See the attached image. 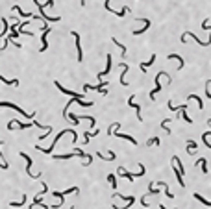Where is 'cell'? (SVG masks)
Instances as JSON below:
<instances>
[{
	"label": "cell",
	"instance_id": "1",
	"mask_svg": "<svg viewBox=\"0 0 211 209\" xmlns=\"http://www.w3.org/2000/svg\"><path fill=\"white\" fill-rule=\"evenodd\" d=\"M65 133H70V135H72V141H76V139H78V135H76V131H74V130H63V131H59V133L56 135V139H54V143H52V146H50V148H41V146H35V148H37L39 152H44V154H52L54 146L58 145V141H59V139L63 137Z\"/></svg>",
	"mask_w": 211,
	"mask_h": 209
},
{
	"label": "cell",
	"instance_id": "2",
	"mask_svg": "<svg viewBox=\"0 0 211 209\" xmlns=\"http://www.w3.org/2000/svg\"><path fill=\"white\" fill-rule=\"evenodd\" d=\"M0 107H11V109H15L17 113H21L22 117H26V119H33V117H35V113H30V115H28L24 109H21L17 104H11V102H0Z\"/></svg>",
	"mask_w": 211,
	"mask_h": 209
},
{
	"label": "cell",
	"instance_id": "3",
	"mask_svg": "<svg viewBox=\"0 0 211 209\" xmlns=\"http://www.w3.org/2000/svg\"><path fill=\"white\" fill-rule=\"evenodd\" d=\"M21 157H24V159H26V172H28V176H30V178H33V180L41 178V172H39V174H33V172L30 170V168H32V157H30L28 154H24V152H21Z\"/></svg>",
	"mask_w": 211,
	"mask_h": 209
},
{
	"label": "cell",
	"instance_id": "4",
	"mask_svg": "<svg viewBox=\"0 0 211 209\" xmlns=\"http://www.w3.org/2000/svg\"><path fill=\"white\" fill-rule=\"evenodd\" d=\"M33 4L39 8V11H41V17L44 19V21H48V22H58V21H61V17H59V15H58V17H48V15L44 13V8H43V4L39 2V0H33Z\"/></svg>",
	"mask_w": 211,
	"mask_h": 209
},
{
	"label": "cell",
	"instance_id": "5",
	"mask_svg": "<svg viewBox=\"0 0 211 209\" xmlns=\"http://www.w3.org/2000/svg\"><path fill=\"white\" fill-rule=\"evenodd\" d=\"M167 76H169L167 72H159V74L156 76V80H154V82H156V89H154V91H150V98H152V100L156 98V94H157V93H159V89H161V84H159V80H161V78H167Z\"/></svg>",
	"mask_w": 211,
	"mask_h": 209
},
{
	"label": "cell",
	"instance_id": "6",
	"mask_svg": "<svg viewBox=\"0 0 211 209\" xmlns=\"http://www.w3.org/2000/svg\"><path fill=\"white\" fill-rule=\"evenodd\" d=\"M54 84H56V87H58V89H59L63 94H69V96H72V98H76V100H82V98H84V94H78V93H74V91H69V89H65L63 85L58 82V80H56Z\"/></svg>",
	"mask_w": 211,
	"mask_h": 209
},
{
	"label": "cell",
	"instance_id": "7",
	"mask_svg": "<svg viewBox=\"0 0 211 209\" xmlns=\"http://www.w3.org/2000/svg\"><path fill=\"white\" fill-rule=\"evenodd\" d=\"M106 85H107V82H100L98 85H89V84H85V85H84V91H98V93L106 94V93H107V91L104 89Z\"/></svg>",
	"mask_w": 211,
	"mask_h": 209
},
{
	"label": "cell",
	"instance_id": "8",
	"mask_svg": "<svg viewBox=\"0 0 211 209\" xmlns=\"http://www.w3.org/2000/svg\"><path fill=\"white\" fill-rule=\"evenodd\" d=\"M70 35H74V39H76V50H78V61H82V59H84V52H82V44H80V33L72 32Z\"/></svg>",
	"mask_w": 211,
	"mask_h": 209
},
{
	"label": "cell",
	"instance_id": "9",
	"mask_svg": "<svg viewBox=\"0 0 211 209\" xmlns=\"http://www.w3.org/2000/svg\"><path fill=\"white\" fill-rule=\"evenodd\" d=\"M48 33H50V28H48V26H44V28H43V35H41L43 44H41V50H39V52H44V50L48 48V43H46V35H48Z\"/></svg>",
	"mask_w": 211,
	"mask_h": 209
},
{
	"label": "cell",
	"instance_id": "10",
	"mask_svg": "<svg viewBox=\"0 0 211 209\" xmlns=\"http://www.w3.org/2000/svg\"><path fill=\"white\" fill-rule=\"evenodd\" d=\"M128 105H131V107H133V109L137 111V119H139V122H141V120H143V117H141V105L133 102V94L130 96V100H128Z\"/></svg>",
	"mask_w": 211,
	"mask_h": 209
},
{
	"label": "cell",
	"instance_id": "11",
	"mask_svg": "<svg viewBox=\"0 0 211 209\" xmlns=\"http://www.w3.org/2000/svg\"><path fill=\"white\" fill-rule=\"evenodd\" d=\"M106 59H107V67H106L102 72H98V80H102L106 74H109V70H111V54H107V58H106Z\"/></svg>",
	"mask_w": 211,
	"mask_h": 209
},
{
	"label": "cell",
	"instance_id": "12",
	"mask_svg": "<svg viewBox=\"0 0 211 209\" xmlns=\"http://www.w3.org/2000/svg\"><path fill=\"white\" fill-rule=\"evenodd\" d=\"M143 24H145L143 28H139V30H133V35H141V33H145L148 28H150V21H148V19H143Z\"/></svg>",
	"mask_w": 211,
	"mask_h": 209
},
{
	"label": "cell",
	"instance_id": "13",
	"mask_svg": "<svg viewBox=\"0 0 211 209\" xmlns=\"http://www.w3.org/2000/svg\"><path fill=\"white\" fill-rule=\"evenodd\" d=\"M154 61H156V54H152V58H150L147 63H141V65H139V67H141V70H143V72H147V69L150 67V65H154Z\"/></svg>",
	"mask_w": 211,
	"mask_h": 209
},
{
	"label": "cell",
	"instance_id": "14",
	"mask_svg": "<svg viewBox=\"0 0 211 209\" xmlns=\"http://www.w3.org/2000/svg\"><path fill=\"white\" fill-rule=\"evenodd\" d=\"M26 200H28V196H26V194H22V198L19 200V202H9V207H21V206L26 204Z\"/></svg>",
	"mask_w": 211,
	"mask_h": 209
},
{
	"label": "cell",
	"instance_id": "15",
	"mask_svg": "<svg viewBox=\"0 0 211 209\" xmlns=\"http://www.w3.org/2000/svg\"><path fill=\"white\" fill-rule=\"evenodd\" d=\"M117 172H119V176H124V178H128L130 181L133 180V174H130V172H128L124 167H119V170H117Z\"/></svg>",
	"mask_w": 211,
	"mask_h": 209
},
{
	"label": "cell",
	"instance_id": "16",
	"mask_svg": "<svg viewBox=\"0 0 211 209\" xmlns=\"http://www.w3.org/2000/svg\"><path fill=\"white\" fill-rule=\"evenodd\" d=\"M169 59H178V61H180V65H178V69H183V65H185V61H183V58H182V56H178V54H169Z\"/></svg>",
	"mask_w": 211,
	"mask_h": 209
},
{
	"label": "cell",
	"instance_id": "17",
	"mask_svg": "<svg viewBox=\"0 0 211 209\" xmlns=\"http://www.w3.org/2000/svg\"><path fill=\"white\" fill-rule=\"evenodd\" d=\"M196 148H198V145H196L194 141H187V154H191V155H193V154L196 152Z\"/></svg>",
	"mask_w": 211,
	"mask_h": 209
},
{
	"label": "cell",
	"instance_id": "18",
	"mask_svg": "<svg viewBox=\"0 0 211 209\" xmlns=\"http://www.w3.org/2000/svg\"><path fill=\"white\" fill-rule=\"evenodd\" d=\"M2 32H0V39L2 37H6V33H8V30H9V26H8V19H2Z\"/></svg>",
	"mask_w": 211,
	"mask_h": 209
},
{
	"label": "cell",
	"instance_id": "19",
	"mask_svg": "<svg viewBox=\"0 0 211 209\" xmlns=\"http://www.w3.org/2000/svg\"><path fill=\"white\" fill-rule=\"evenodd\" d=\"M111 41H113L115 44H117V46H119V48H121V52H122V58H124V56H126V46H124L122 43L117 41V37H111Z\"/></svg>",
	"mask_w": 211,
	"mask_h": 209
},
{
	"label": "cell",
	"instance_id": "20",
	"mask_svg": "<svg viewBox=\"0 0 211 209\" xmlns=\"http://www.w3.org/2000/svg\"><path fill=\"white\" fill-rule=\"evenodd\" d=\"M198 163H200V167H202V172H204V174H208V161H206L204 157H200V159L196 161V165H198Z\"/></svg>",
	"mask_w": 211,
	"mask_h": 209
},
{
	"label": "cell",
	"instance_id": "21",
	"mask_svg": "<svg viewBox=\"0 0 211 209\" xmlns=\"http://www.w3.org/2000/svg\"><path fill=\"white\" fill-rule=\"evenodd\" d=\"M11 9H15V11H17V13H19L21 17H28V19H30V17H33L32 13H24V11H22V9H21V6H13Z\"/></svg>",
	"mask_w": 211,
	"mask_h": 209
},
{
	"label": "cell",
	"instance_id": "22",
	"mask_svg": "<svg viewBox=\"0 0 211 209\" xmlns=\"http://www.w3.org/2000/svg\"><path fill=\"white\" fill-rule=\"evenodd\" d=\"M0 82H2V84H6V85H19V80H6L2 74H0Z\"/></svg>",
	"mask_w": 211,
	"mask_h": 209
},
{
	"label": "cell",
	"instance_id": "23",
	"mask_svg": "<svg viewBox=\"0 0 211 209\" xmlns=\"http://www.w3.org/2000/svg\"><path fill=\"white\" fill-rule=\"evenodd\" d=\"M194 198H196V200H198V202H202V204H204V206H208V207H211V202H208V200H206V198H204V196H200V194H198V192H194Z\"/></svg>",
	"mask_w": 211,
	"mask_h": 209
},
{
	"label": "cell",
	"instance_id": "24",
	"mask_svg": "<svg viewBox=\"0 0 211 209\" xmlns=\"http://www.w3.org/2000/svg\"><path fill=\"white\" fill-rule=\"evenodd\" d=\"M107 181L111 183V187H113V189H117V180H115V176H113V174H109V176H107Z\"/></svg>",
	"mask_w": 211,
	"mask_h": 209
},
{
	"label": "cell",
	"instance_id": "25",
	"mask_svg": "<svg viewBox=\"0 0 211 209\" xmlns=\"http://www.w3.org/2000/svg\"><path fill=\"white\" fill-rule=\"evenodd\" d=\"M152 145H159V139H157V137L148 139V141H147V146H152Z\"/></svg>",
	"mask_w": 211,
	"mask_h": 209
},
{
	"label": "cell",
	"instance_id": "26",
	"mask_svg": "<svg viewBox=\"0 0 211 209\" xmlns=\"http://www.w3.org/2000/svg\"><path fill=\"white\" fill-rule=\"evenodd\" d=\"M43 8L46 9V8H54V0H46L44 4H43Z\"/></svg>",
	"mask_w": 211,
	"mask_h": 209
},
{
	"label": "cell",
	"instance_id": "27",
	"mask_svg": "<svg viewBox=\"0 0 211 209\" xmlns=\"http://www.w3.org/2000/svg\"><path fill=\"white\" fill-rule=\"evenodd\" d=\"M169 122H170V120H163V122H161V128H163V130H167V131L170 133V130H169Z\"/></svg>",
	"mask_w": 211,
	"mask_h": 209
},
{
	"label": "cell",
	"instance_id": "28",
	"mask_svg": "<svg viewBox=\"0 0 211 209\" xmlns=\"http://www.w3.org/2000/svg\"><path fill=\"white\" fill-rule=\"evenodd\" d=\"M2 145H4V141H0V146H2ZM0 157L4 159V154H2V152H0Z\"/></svg>",
	"mask_w": 211,
	"mask_h": 209
},
{
	"label": "cell",
	"instance_id": "29",
	"mask_svg": "<svg viewBox=\"0 0 211 209\" xmlns=\"http://www.w3.org/2000/svg\"><path fill=\"white\" fill-rule=\"evenodd\" d=\"M85 2H87V0H82V2H80V4H82V6H85Z\"/></svg>",
	"mask_w": 211,
	"mask_h": 209
},
{
	"label": "cell",
	"instance_id": "30",
	"mask_svg": "<svg viewBox=\"0 0 211 209\" xmlns=\"http://www.w3.org/2000/svg\"><path fill=\"white\" fill-rule=\"evenodd\" d=\"M159 207H161V209H169V207H165V206H159Z\"/></svg>",
	"mask_w": 211,
	"mask_h": 209
},
{
	"label": "cell",
	"instance_id": "31",
	"mask_svg": "<svg viewBox=\"0 0 211 209\" xmlns=\"http://www.w3.org/2000/svg\"><path fill=\"white\" fill-rule=\"evenodd\" d=\"M208 124H209V126H211V119H209V120H208Z\"/></svg>",
	"mask_w": 211,
	"mask_h": 209
}]
</instances>
